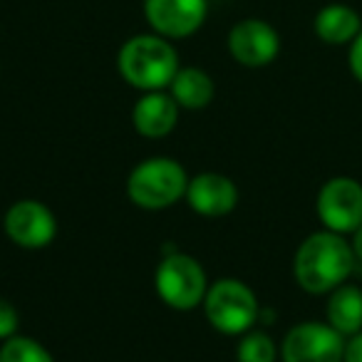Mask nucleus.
<instances>
[{"label":"nucleus","instance_id":"f257e3e1","mask_svg":"<svg viewBox=\"0 0 362 362\" xmlns=\"http://www.w3.org/2000/svg\"><path fill=\"white\" fill-rule=\"evenodd\" d=\"M355 261L352 243H347L342 233L325 228V231L310 233L300 243L296 261H293V273L303 291L322 296L347 281V276L355 268Z\"/></svg>","mask_w":362,"mask_h":362},{"label":"nucleus","instance_id":"f03ea898","mask_svg":"<svg viewBox=\"0 0 362 362\" xmlns=\"http://www.w3.org/2000/svg\"><path fill=\"white\" fill-rule=\"evenodd\" d=\"M122 77L141 92L164 90L179 72V55L171 47L169 37L134 35L122 45L117 57Z\"/></svg>","mask_w":362,"mask_h":362},{"label":"nucleus","instance_id":"7ed1b4c3","mask_svg":"<svg viewBox=\"0 0 362 362\" xmlns=\"http://www.w3.org/2000/svg\"><path fill=\"white\" fill-rule=\"evenodd\" d=\"M189 176L184 166L166 156H154L132 169L127 179V194L132 204L146 211H159L187 197Z\"/></svg>","mask_w":362,"mask_h":362},{"label":"nucleus","instance_id":"20e7f679","mask_svg":"<svg viewBox=\"0 0 362 362\" xmlns=\"http://www.w3.org/2000/svg\"><path fill=\"white\" fill-rule=\"evenodd\" d=\"M206 317L223 335H243L258 320V298L243 281L221 278L204 298Z\"/></svg>","mask_w":362,"mask_h":362},{"label":"nucleus","instance_id":"39448f33","mask_svg":"<svg viewBox=\"0 0 362 362\" xmlns=\"http://www.w3.org/2000/svg\"><path fill=\"white\" fill-rule=\"evenodd\" d=\"M154 286L159 298L174 310H194L209 291L206 273L197 258L187 253H169L156 268Z\"/></svg>","mask_w":362,"mask_h":362},{"label":"nucleus","instance_id":"423d86ee","mask_svg":"<svg viewBox=\"0 0 362 362\" xmlns=\"http://www.w3.org/2000/svg\"><path fill=\"white\" fill-rule=\"evenodd\" d=\"M281 357L283 362H342L345 335H340L330 322H298L283 337Z\"/></svg>","mask_w":362,"mask_h":362},{"label":"nucleus","instance_id":"0eeeda50","mask_svg":"<svg viewBox=\"0 0 362 362\" xmlns=\"http://www.w3.org/2000/svg\"><path fill=\"white\" fill-rule=\"evenodd\" d=\"M317 216L327 231L355 233L362 226V184L350 176H335L317 192Z\"/></svg>","mask_w":362,"mask_h":362},{"label":"nucleus","instance_id":"6e6552de","mask_svg":"<svg viewBox=\"0 0 362 362\" xmlns=\"http://www.w3.org/2000/svg\"><path fill=\"white\" fill-rule=\"evenodd\" d=\"M6 233L16 246L35 251L45 248L57 236V218L42 202L23 199L6 214Z\"/></svg>","mask_w":362,"mask_h":362},{"label":"nucleus","instance_id":"1a4fd4ad","mask_svg":"<svg viewBox=\"0 0 362 362\" xmlns=\"http://www.w3.org/2000/svg\"><path fill=\"white\" fill-rule=\"evenodd\" d=\"M228 52L243 67H266L281 52V37L271 23L246 18L228 33Z\"/></svg>","mask_w":362,"mask_h":362},{"label":"nucleus","instance_id":"9d476101","mask_svg":"<svg viewBox=\"0 0 362 362\" xmlns=\"http://www.w3.org/2000/svg\"><path fill=\"white\" fill-rule=\"evenodd\" d=\"M206 0H144L146 23L161 37H189L206 21Z\"/></svg>","mask_w":362,"mask_h":362},{"label":"nucleus","instance_id":"9b49d317","mask_svg":"<svg viewBox=\"0 0 362 362\" xmlns=\"http://www.w3.org/2000/svg\"><path fill=\"white\" fill-rule=\"evenodd\" d=\"M187 202L202 216H226L236 209L238 189L228 176L216 171H204V174L189 179Z\"/></svg>","mask_w":362,"mask_h":362},{"label":"nucleus","instance_id":"f8f14e48","mask_svg":"<svg viewBox=\"0 0 362 362\" xmlns=\"http://www.w3.org/2000/svg\"><path fill=\"white\" fill-rule=\"evenodd\" d=\"M132 122H134V129L141 136H149V139H159L166 136L179 122V105L171 95L161 90L144 92V95L136 100L134 110H132Z\"/></svg>","mask_w":362,"mask_h":362},{"label":"nucleus","instance_id":"ddd939ff","mask_svg":"<svg viewBox=\"0 0 362 362\" xmlns=\"http://www.w3.org/2000/svg\"><path fill=\"white\" fill-rule=\"evenodd\" d=\"M362 30V18L355 8L330 3L315 16V35L327 45H350Z\"/></svg>","mask_w":362,"mask_h":362},{"label":"nucleus","instance_id":"4468645a","mask_svg":"<svg viewBox=\"0 0 362 362\" xmlns=\"http://www.w3.org/2000/svg\"><path fill=\"white\" fill-rule=\"evenodd\" d=\"M169 90L176 105L184 110H204L211 105L214 95H216V85H214L211 75L204 72L202 67H179Z\"/></svg>","mask_w":362,"mask_h":362},{"label":"nucleus","instance_id":"2eb2a0df","mask_svg":"<svg viewBox=\"0 0 362 362\" xmlns=\"http://www.w3.org/2000/svg\"><path fill=\"white\" fill-rule=\"evenodd\" d=\"M327 322L345 337H352V335H357V332H362V291L360 288L342 283L335 291H330Z\"/></svg>","mask_w":362,"mask_h":362},{"label":"nucleus","instance_id":"dca6fc26","mask_svg":"<svg viewBox=\"0 0 362 362\" xmlns=\"http://www.w3.org/2000/svg\"><path fill=\"white\" fill-rule=\"evenodd\" d=\"M0 362H55L52 355L37 340L25 335H13L0 347Z\"/></svg>","mask_w":362,"mask_h":362},{"label":"nucleus","instance_id":"f3484780","mask_svg":"<svg viewBox=\"0 0 362 362\" xmlns=\"http://www.w3.org/2000/svg\"><path fill=\"white\" fill-rule=\"evenodd\" d=\"M276 342L271 335L261 330H248L243 332V340L236 347V360L238 362H276Z\"/></svg>","mask_w":362,"mask_h":362},{"label":"nucleus","instance_id":"a211bd4d","mask_svg":"<svg viewBox=\"0 0 362 362\" xmlns=\"http://www.w3.org/2000/svg\"><path fill=\"white\" fill-rule=\"evenodd\" d=\"M18 325H21V315L13 308V303L0 298V340H8V337L16 335Z\"/></svg>","mask_w":362,"mask_h":362},{"label":"nucleus","instance_id":"6ab92c4d","mask_svg":"<svg viewBox=\"0 0 362 362\" xmlns=\"http://www.w3.org/2000/svg\"><path fill=\"white\" fill-rule=\"evenodd\" d=\"M347 62H350V72L355 75V80L362 82V30H360V35L350 42V55H347Z\"/></svg>","mask_w":362,"mask_h":362},{"label":"nucleus","instance_id":"aec40b11","mask_svg":"<svg viewBox=\"0 0 362 362\" xmlns=\"http://www.w3.org/2000/svg\"><path fill=\"white\" fill-rule=\"evenodd\" d=\"M342 362H362V332L352 335L345 342V360Z\"/></svg>","mask_w":362,"mask_h":362},{"label":"nucleus","instance_id":"412c9836","mask_svg":"<svg viewBox=\"0 0 362 362\" xmlns=\"http://www.w3.org/2000/svg\"><path fill=\"white\" fill-rule=\"evenodd\" d=\"M352 251H355L357 261H362V226L357 228L355 233H352Z\"/></svg>","mask_w":362,"mask_h":362}]
</instances>
